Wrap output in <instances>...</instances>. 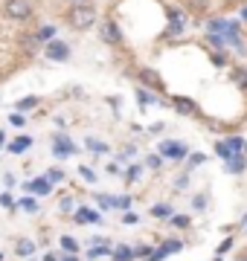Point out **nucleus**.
I'll return each mask as SVG.
<instances>
[{
    "label": "nucleus",
    "instance_id": "obj_15",
    "mask_svg": "<svg viewBox=\"0 0 247 261\" xmlns=\"http://www.w3.org/2000/svg\"><path fill=\"white\" fill-rule=\"evenodd\" d=\"M61 250H64L67 255H76V252H79V241H76V238H70V235H64V238H61Z\"/></svg>",
    "mask_w": 247,
    "mask_h": 261
},
{
    "label": "nucleus",
    "instance_id": "obj_32",
    "mask_svg": "<svg viewBox=\"0 0 247 261\" xmlns=\"http://www.w3.org/2000/svg\"><path fill=\"white\" fill-rule=\"evenodd\" d=\"M58 209H61V212H73V197H61Z\"/></svg>",
    "mask_w": 247,
    "mask_h": 261
},
{
    "label": "nucleus",
    "instance_id": "obj_37",
    "mask_svg": "<svg viewBox=\"0 0 247 261\" xmlns=\"http://www.w3.org/2000/svg\"><path fill=\"white\" fill-rule=\"evenodd\" d=\"M145 163H149V168H160V157H149Z\"/></svg>",
    "mask_w": 247,
    "mask_h": 261
},
{
    "label": "nucleus",
    "instance_id": "obj_36",
    "mask_svg": "<svg viewBox=\"0 0 247 261\" xmlns=\"http://www.w3.org/2000/svg\"><path fill=\"white\" fill-rule=\"evenodd\" d=\"M125 224H137V221H140V218H137V215L134 212H125V218H122Z\"/></svg>",
    "mask_w": 247,
    "mask_h": 261
},
{
    "label": "nucleus",
    "instance_id": "obj_30",
    "mask_svg": "<svg viewBox=\"0 0 247 261\" xmlns=\"http://www.w3.org/2000/svg\"><path fill=\"white\" fill-rule=\"evenodd\" d=\"M233 79H236L238 87H247V73H244V70H236V73H233Z\"/></svg>",
    "mask_w": 247,
    "mask_h": 261
},
{
    "label": "nucleus",
    "instance_id": "obj_19",
    "mask_svg": "<svg viewBox=\"0 0 247 261\" xmlns=\"http://www.w3.org/2000/svg\"><path fill=\"white\" fill-rule=\"evenodd\" d=\"M87 255H90V258H102V255H111V247H108V244H93Z\"/></svg>",
    "mask_w": 247,
    "mask_h": 261
},
{
    "label": "nucleus",
    "instance_id": "obj_10",
    "mask_svg": "<svg viewBox=\"0 0 247 261\" xmlns=\"http://www.w3.org/2000/svg\"><path fill=\"white\" fill-rule=\"evenodd\" d=\"M140 82H143V84H149V87H157V90L163 87L160 75L154 73V70H149V67H145V70H140Z\"/></svg>",
    "mask_w": 247,
    "mask_h": 261
},
{
    "label": "nucleus",
    "instance_id": "obj_17",
    "mask_svg": "<svg viewBox=\"0 0 247 261\" xmlns=\"http://www.w3.org/2000/svg\"><path fill=\"white\" fill-rule=\"evenodd\" d=\"M175 111L178 113H195V105H192V99H175Z\"/></svg>",
    "mask_w": 247,
    "mask_h": 261
},
{
    "label": "nucleus",
    "instance_id": "obj_11",
    "mask_svg": "<svg viewBox=\"0 0 247 261\" xmlns=\"http://www.w3.org/2000/svg\"><path fill=\"white\" fill-rule=\"evenodd\" d=\"M15 252L18 255H35V241H29V238H18V244H15Z\"/></svg>",
    "mask_w": 247,
    "mask_h": 261
},
{
    "label": "nucleus",
    "instance_id": "obj_43",
    "mask_svg": "<svg viewBox=\"0 0 247 261\" xmlns=\"http://www.w3.org/2000/svg\"><path fill=\"white\" fill-rule=\"evenodd\" d=\"M0 261H3V252H0Z\"/></svg>",
    "mask_w": 247,
    "mask_h": 261
},
{
    "label": "nucleus",
    "instance_id": "obj_7",
    "mask_svg": "<svg viewBox=\"0 0 247 261\" xmlns=\"http://www.w3.org/2000/svg\"><path fill=\"white\" fill-rule=\"evenodd\" d=\"M160 154H163V157H175V160H181V157H186V154H189V148H186L183 142L166 140V142H160Z\"/></svg>",
    "mask_w": 247,
    "mask_h": 261
},
{
    "label": "nucleus",
    "instance_id": "obj_29",
    "mask_svg": "<svg viewBox=\"0 0 247 261\" xmlns=\"http://www.w3.org/2000/svg\"><path fill=\"white\" fill-rule=\"evenodd\" d=\"M9 125H12V128H23V125H27V119H23L20 113H12V116H9Z\"/></svg>",
    "mask_w": 247,
    "mask_h": 261
},
{
    "label": "nucleus",
    "instance_id": "obj_40",
    "mask_svg": "<svg viewBox=\"0 0 247 261\" xmlns=\"http://www.w3.org/2000/svg\"><path fill=\"white\" fill-rule=\"evenodd\" d=\"M70 6H82V3H87V0H67Z\"/></svg>",
    "mask_w": 247,
    "mask_h": 261
},
{
    "label": "nucleus",
    "instance_id": "obj_45",
    "mask_svg": "<svg viewBox=\"0 0 247 261\" xmlns=\"http://www.w3.org/2000/svg\"><path fill=\"white\" fill-rule=\"evenodd\" d=\"M244 18H247V9H244Z\"/></svg>",
    "mask_w": 247,
    "mask_h": 261
},
{
    "label": "nucleus",
    "instance_id": "obj_35",
    "mask_svg": "<svg viewBox=\"0 0 247 261\" xmlns=\"http://www.w3.org/2000/svg\"><path fill=\"white\" fill-rule=\"evenodd\" d=\"M114 206H119V209H128V206H131V197H116Z\"/></svg>",
    "mask_w": 247,
    "mask_h": 261
},
{
    "label": "nucleus",
    "instance_id": "obj_28",
    "mask_svg": "<svg viewBox=\"0 0 247 261\" xmlns=\"http://www.w3.org/2000/svg\"><path fill=\"white\" fill-rule=\"evenodd\" d=\"M140 171H143V168H140V166H131V168H128V171H125V180H128V183H134V180L140 177Z\"/></svg>",
    "mask_w": 247,
    "mask_h": 261
},
{
    "label": "nucleus",
    "instance_id": "obj_5",
    "mask_svg": "<svg viewBox=\"0 0 247 261\" xmlns=\"http://www.w3.org/2000/svg\"><path fill=\"white\" fill-rule=\"evenodd\" d=\"M23 192H32L35 197H47L53 192V183L47 177H35V180H29V183H23Z\"/></svg>",
    "mask_w": 247,
    "mask_h": 261
},
{
    "label": "nucleus",
    "instance_id": "obj_23",
    "mask_svg": "<svg viewBox=\"0 0 247 261\" xmlns=\"http://www.w3.org/2000/svg\"><path fill=\"white\" fill-rule=\"evenodd\" d=\"M152 215H154V218H171V206H166V203L154 206V209H152Z\"/></svg>",
    "mask_w": 247,
    "mask_h": 261
},
{
    "label": "nucleus",
    "instance_id": "obj_39",
    "mask_svg": "<svg viewBox=\"0 0 247 261\" xmlns=\"http://www.w3.org/2000/svg\"><path fill=\"white\" fill-rule=\"evenodd\" d=\"M44 261H58V255H56V252H47V255H44Z\"/></svg>",
    "mask_w": 247,
    "mask_h": 261
},
{
    "label": "nucleus",
    "instance_id": "obj_16",
    "mask_svg": "<svg viewBox=\"0 0 247 261\" xmlns=\"http://www.w3.org/2000/svg\"><path fill=\"white\" fill-rule=\"evenodd\" d=\"M227 168L233 171V174H241V171H244V157H238V154H236V157H230L227 160Z\"/></svg>",
    "mask_w": 247,
    "mask_h": 261
},
{
    "label": "nucleus",
    "instance_id": "obj_1",
    "mask_svg": "<svg viewBox=\"0 0 247 261\" xmlns=\"http://www.w3.org/2000/svg\"><path fill=\"white\" fill-rule=\"evenodd\" d=\"M67 23L73 29H90L96 23V9L90 6V3H82V6H70V12H67Z\"/></svg>",
    "mask_w": 247,
    "mask_h": 261
},
{
    "label": "nucleus",
    "instance_id": "obj_27",
    "mask_svg": "<svg viewBox=\"0 0 247 261\" xmlns=\"http://www.w3.org/2000/svg\"><path fill=\"white\" fill-rule=\"evenodd\" d=\"M47 180H50V183H61V180H64V171H61V168H50Z\"/></svg>",
    "mask_w": 247,
    "mask_h": 261
},
{
    "label": "nucleus",
    "instance_id": "obj_25",
    "mask_svg": "<svg viewBox=\"0 0 247 261\" xmlns=\"http://www.w3.org/2000/svg\"><path fill=\"white\" fill-rule=\"evenodd\" d=\"M87 148L93 151V154H105V151H108V145H105V142H99V140H87Z\"/></svg>",
    "mask_w": 247,
    "mask_h": 261
},
{
    "label": "nucleus",
    "instance_id": "obj_3",
    "mask_svg": "<svg viewBox=\"0 0 247 261\" xmlns=\"http://www.w3.org/2000/svg\"><path fill=\"white\" fill-rule=\"evenodd\" d=\"M47 58L50 61H67L70 58V47H67L64 41H47Z\"/></svg>",
    "mask_w": 247,
    "mask_h": 261
},
{
    "label": "nucleus",
    "instance_id": "obj_6",
    "mask_svg": "<svg viewBox=\"0 0 247 261\" xmlns=\"http://www.w3.org/2000/svg\"><path fill=\"white\" fill-rule=\"evenodd\" d=\"M99 38H102L105 44H114V47H116V44H122V32H119V27H116L114 20H105Z\"/></svg>",
    "mask_w": 247,
    "mask_h": 261
},
{
    "label": "nucleus",
    "instance_id": "obj_33",
    "mask_svg": "<svg viewBox=\"0 0 247 261\" xmlns=\"http://www.w3.org/2000/svg\"><path fill=\"white\" fill-rule=\"evenodd\" d=\"M96 200H99V206H102V209H111V206H114V197H105V195H96Z\"/></svg>",
    "mask_w": 247,
    "mask_h": 261
},
{
    "label": "nucleus",
    "instance_id": "obj_20",
    "mask_svg": "<svg viewBox=\"0 0 247 261\" xmlns=\"http://www.w3.org/2000/svg\"><path fill=\"white\" fill-rule=\"evenodd\" d=\"M131 258H134L131 247H116L114 250V261H131Z\"/></svg>",
    "mask_w": 247,
    "mask_h": 261
},
{
    "label": "nucleus",
    "instance_id": "obj_26",
    "mask_svg": "<svg viewBox=\"0 0 247 261\" xmlns=\"http://www.w3.org/2000/svg\"><path fill=\"white\" fill-rule=\"evenodd\" d=\"M241 145H244V142L238 140V137H230V140H224V148H227V151H241Z\"/></svg>",
    "mask_w": 247,
    "mask_h": 261
},
{
    "label": "nucleus",
    "instance_id": "obj_44",
    "mask_svg": "<svg viewBox=\"0 0 247 261\" xmlns=\"http://www.w3.org/2000/svg\"><path fill=\"white\" fill-rule=\"evenodd\" d=\"M29 261H38V258H29Z\"/></svg>",
    "mask_w": 247,
    "mask_h": 261
},
{
    "label": "nucleus",
    "instance_id": "obj_14",
    "mask_svg": "<svg viewBox=\"0 0 247 261\" xmlns=\"http://www.w3.org/2000/svg\"><path fill=\"white\" fill-rule=\"evenodd\" d=\"M20 209H23V212H29V215H35V212H38V209H41V206H38V197H20Z\"/></svg>",
    "mask_w": 247,
    "mask_h": 261
},
{
    "label": "nucleus",
    "instance_id": "obj_21",
    "mask_svg": "<svg viewBox=\"0 0 247 261\" xmlns=\"http://www.w3.org/2000/svg\"><path fill=\"white\" fill-rule=\"evenodd\" d=\"M0 206H3V209H9L12 215L18 212V203L12 200V195H9V192H3V195H0Z\"/></svg>",
    "mask_w": 247,
    "mask_h": 261
},
{
    "label": "nucleus",
    "instance_id": "obj_2",
    "mask_svg": "<svg viewBox=\"0 0 247 261\" xmlns=\"http://www.w3.org/2000/svg\"><path fill=\"white\" fill-rule=\"evenodd\" d=\"M3 15L9 20H29L32 18V3L29 0H3Z\"/></svg>",
    "mask_w": 247,
    "mask_h": 261
},
{
    "label": "nucleus",
    "instance_id": "obj_38",
    "mask_svg": "<svg viewBox=\"0 0 247 261\" xmlns=\"http://www.w3.org/2000/svg\"><path fill=\"white\" fill-rule=\"evenodd\" d=\"M3 183H6V189H12L15 186V177H12V174H3Z\"/></svg>",
    "mask_w": 247,
    "mask_h": 261
},
{
    "label": "nucleus",
    "instance_id": "obj_22",
    "mask_svg": "<svg viewBox=\"0 0 247 261\" xmlns=\"http://www.w3.org/2000/svg\"><path fill=\"white\" fill-rule=\"evenodd\" d=\"M35 105H38V99H35V96H23V99L18 102V111H32Z\"/></svg>",
    "mask_w": 247,
    "mask_h": 261
},
{
    "label": "nucleus",
    "instance_id": "obj_46",
    "mask_svg": "<svg viewBox=\"0 0 247 261\" xmlns=\"http://www.w3.org/2000/svg\"><path fill=\"white\" fill-rule=\"evenodd\" d=\"M244 151H247V148H244Z\"/></svg>",
    "mask_w": 247,
    "mask_h": 261
},
{
    "label": "nucleus",
    "instance_id": "obj_8",
    "mask_svg": "<svg viewBox=\"0 0 247 261\" xmlns=\"http://www.w3.org/2000/svg\"><path fill=\"white\" fill-rule=\"evenodd\" d=\"M181 247H183L181 241H175V238H171V241H166V244H163L160 250H154L152 255H149V261H163L166 255H169V252H178Z\"/></svg>",
    "mask_w": 247,
    "mask_h": 261
},
{
    "label": "nucleus",
    "instance_id": "obj_18",
    "mask_svg": "<svg viewBox=\"0 0 247 261\" xmlns=\"http://www.w3.org/2000/svg\"><path fill=\"white\" fill-rule=\"evenodd\" d=\"M32 35L38 38V44L41 41H53V38H56V27H41L38 32H32Z\"/></svg>",
    "mask_w": 247,
    "mask_h": 261
},
{
    "label": "nucleus",
    "instance_id": "obj_42",
    "mask_svg": "<svg viewBox=\"0 0 247 261\" xmlns=\"http://www.w3.org/2000/svg\"><path fill=\"white\" fill-rule=\"evenodd\" d=\"M3 142H6V134H0V148H3Z\"/></svg>",
    "mask_w": 247,
    "mask_h": 261
},
{
    "label": "nucleus",
    "instance_id": "obj_34",
    "mask_svg": "<svg viewBox=\"0 0 247 261\" xmlns=\"http://www.w3.org/2000/svg\"><path fill=\"white\" fill-rule=\"evenodd\" d=\"M79 171H82V177H85V180H90V183H93V180H96V171H93V168L82 166V168H79Z\"/></svg>",
    "mask_w": 247,
    "mask_h": 261
},
{
    "label": "nucleus",
    "instance_id": "obj_41",
    "mask_svg": "<svg viewBox=\"0 0 247 261\" xmlns=\"http://www.w3.org/2000/svg\"><path fill=\"white\" fill-rule=\"evenodd\" d=\"M58 261H79V258H76V255H61Z\"/></svg>",
    "mask_w": 247,
    "mask_h": 261
},
{
    "label": "nucleus",
    "instance_id": "obj_31",
    "mask_svg": "<svg viewBox=\"0 0 247 261\" xmlns=\"http://www.w3.org/2000/svg\"><path fill=\"white\" fill-rule=\"evenodd\" d=\"M171 224L175 226H189V218H186V215H171Z\"/></svg>",
    "mask_w": 247,
    "mask_h": 261
},
{
    "label": "nucleus",
    "instance_id": "obj_12",
    "mask_svg": "<svg viewBox=\"0 0 247 261\" xmlns=\"http://www.w3.org/2000/svg\"><path fill=\"white\" fill-rule=\"evenodd\" d=\"M29 145H32V137H18V140L9 142V151H12V154H23Z\"/></svg>",
    "mask_w": 247,
    "mask_h": 261
},
{
    "label": "nucleus",
    "instance_id": "obj_13",
    "mask_svg": "<svg viewBox=\"0 0 247 261\" xmlns=\"http://www.w3.org/2000/svg\"><path fill=\"white\" fill-rule=\"evenodd\" d=\"M20 47H23V56H32L38 49V38L35 35H20Z\"/></svg>",
    "mask_w": 247,
    "mask_h": 261
},
{
    "label": "nucleus",
    "instance_id": "obj_24",
    "mask_svg": "<svg viewBox=\"0 0 247 261\" xmlns=\"http://www.w3.org/2000/svg\"><path fill=\"white\" fill-rule=\"evenodd\" d=\"M137 102H140V105H152L154 96L149 93V90H143V87H137Z\"/></svg>",
    "mask_w": 247,
    "mask_h": 261
},
{
    "label": "nucleus",
    "instance_id": "obj_4",
    "mask_svg": "<svg viewBox=\"0 0 247 261\" xmlns=\"http://www.w3.org/2000/svg\"><path fill=\"white\" fill-rule=\"evenodd\" d=\"M53 154H56L58 160H64V157H70V154H76V145L67 140V137L56 134V137H53Z\"/></svg>",
    "mask_w": 247,
    "mask_h": 261
},
{
    "label": "nucleus",
    "instance_id": "obj_9",
    "mask_svg": "<svg viewBox=\"0 0 247 261\" xmlns=\"http://www.w3.org/2000/svg\"><path fill=\"white\" fill-rule=\"evenodd\" d=\"M76 224H99L102 218H99V212H93V209H85V206H79L76 209V218H73Z\"/></svg>",
    "mask_w": 247,
    "mask_h": 261
}]
</instances>
